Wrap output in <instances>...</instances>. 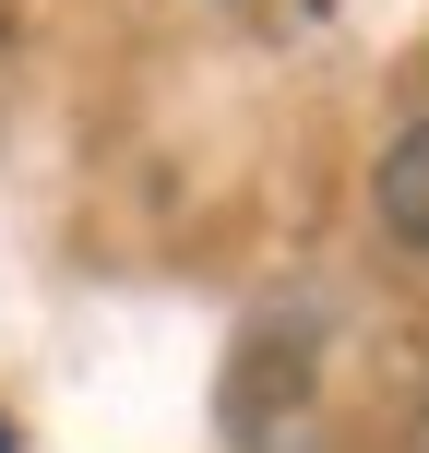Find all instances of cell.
Masks as SVG:
<instances>
[{
	"mask_svg": "<svg viewBox=\"0 0 429 453\" xmlns=\"http://www.w3.org/2000/svg\"><path fill=\"white\" fill-rule=\"evenodd\" d=\"M0 453H12V430H0Z\"/></svg>",
	"mask_w": 429,
	"mask_h": 453,
	"instance_id": "3957f363",
	"label": "cell"
},
{
	"mask_svg": "<svg viewBox=\"0 0 429 453\" xmlns=\"http://www.w3.org/2000/svg\"><path fill=\"white\" fill-rule=\"evenodd\" d=\"M406 453H429V370H418V394H406Z\"/></svg>",
	"mask_w": 429,
	"mask_h": 453,
	"instance_id": "7a4b0ae2",
	"label": "cell"
},
{
	"mask_svg": "<svg viewBox=\"0 0 429 453\" xmlns=\"http://www.w3.org/2000/svg\"><path fill=\"white\" fill-rule=\"evenodd\" d=\"M370 215H382V239L406 250V263H429V119H406V132L382 143V167H370Z\"/></svg>",
	"mask_w": 429,
	"mask_h": 453,
	"instance_id": "6da1fadb",
	"label": "cell"
}]
</instances>
